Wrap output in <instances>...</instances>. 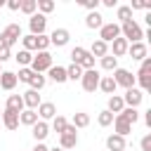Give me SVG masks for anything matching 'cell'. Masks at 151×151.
Here are the masks:
<instances>
[{
  "instance_id": "obj_19",
  "label": "cell",
  "mask_w": 151,
  "mask_h": 151,
  "mask_svg": "<svg viewBox=\"0 0 151 151\" xmlns=\"http://www.w3.org/2000/svg\"><path fill=\"white\" fill-rule=\"evenodd\" d=\"M127 45H130V42H127L125 38H116V40L111 42V50H113V52H109V54H113V57L118 59V57L127 54Z\"/></svg>"
},
{
  "instance_id": "obj_29",
  "label": "cell",
  "mask_w": 151,
  "mask_h": 151,
  "mask_svg": "<svg viewBox=\"0 0 151 151\" xmlns=\"http://www.w3.org/2000/svg\"><path fill=\"white\" fill-rule=\"evenodd\" d=\"M118 116H120L123 120H127L130 125H134V123L139 120V113H137V109H130V106H125V109H123V111H120Z\"/></svg>"
},
{
  "instance_id": "obj_43",
  "label": "cell",
  "mask_w": 151,
  "mask_h": 151,
  "mask_svg": "<svg viewBox=\"0 0 151 151\" xmlns=\"http://www.w3.org/2000/svg\"><path fill=\"white\" fill-rule=\"evenodd\" d=\"M139 146H142V151H151V134H144L142 142H139Z\"/></svg>"
},
{
  "instance_id": "obj_39",
  "label": "cell",
  "mask_w": 151,
  "mask_h": 151,
  "mask_svg": "<svg viewBox=\"0 0 151 151\" xmlns=\"http://www.w3.org/2000/svg\"><path fill=\"white\" fill-rule=\"evenodd\" d=\"M38 9H40V14L45 17V14H50L52 9H54V0H38Z\"/></svg>"
},
{
  "instance_id": "obj_6",
  "label": "cell",
  "mask_w": 151,
  "mask_h": 151,
  "mask_svg": "<svg viewBox=\"0 0 151 151\" xmlns=\"http://www.w3.org/2000/svg\"><path fill=\"white\" fill-rule=\"evenodd\" d=\"M76 144H78V130L68 123L66 130L59 134V149H73Z\"/></svg>"
},
{
  "instance_id": "obj_9",
  "label": "cell",
  "mask_w": 151,
  "mask_h": 151,
  "mask_svg": "<svg viewBox=\"0 0 151 151\" xmlns=\"http://www.w3.org/2000/svg\"><path fill=\"white\" fill-rule=\"evenodd\" d=\"M142 101H144V92H142L139 87H130V90H125V94H123V104H125V106L137 109Z\"/></svg>"
},
{
  "instance_id": "obj_15",
  "label": "cell",
  "mask_w": 151,
  "mask_h": 151,
  "mask_svg": "<svg viewBox=\"0 0 151 151\" xmlns=\"http://www.w3.org/2000/svg\"><path fill=\"white\" fill-rule=\"evenodd\" d=\"M127 54H130L132 59L142 61V59L149 54V50H146V45H144V42H132V45H127Z\"/></svg>"
},
{
  "instance_id": "obj_20",
  "label": "cell",
  "mask_w": 151,
  "mask_h": 151,
  "mask_svg": "<svg viewBox=\"0 0 151 151\" xmlns=\"http://www.w3.org/2000/svg\"><path fill=\"white\" fill-rule=\"evenodd\" d=\"M5 109H7V111H14V113H21V111H24V99H21V94H9Z\"/></svg>"
},
{
  "instance_id": "obj_47",
  "label": "cell",
  "mask_w": 151,
  "mask_h": 151,
  "mask_svg": "<svg viewBox=\"0 0 151 151\" xmlns=\"http://www.w3.org/2000/svg\"><path fill=\"white\" fill-rule=\"evenodd\" d=\"M99 2H101V5H104V7H116V5H118V2H116V0H99Z\"/></svg>"
},
{
  "instance_id": "obj_52",
  "label": "cell",
  "mask_w": 151,
  "mask_h": 151,
  "mask_svg": "<svg viewBox=\"0 0 151 151\" xmlns=\"http://www.w3.org/2000/svg\"><path fill=\"white\" fill-rule=\"evenodd\" d=\"M0 118H2V111H0Z\"/></svg>"
},
{
  "instance_id": "obj_16",
  "label": "cell",
  "mask_w": 151,
  "mask_h": 151,
  "mask_svg": "<svg viewBox=\"0 0 151 151\" xmlns=\"http://www.w3.org/2000/svg\"><path fill=\"white\" fill-rule=\"evenodd\" d=\"M17 83H19V80H17V73H12V71H2V73H0V87H2V90L9 92V90L17 87Z\"/></svg>"
},
{
  "instance_id": "obj_22",
  "label": "cell",
  "mask_w": 151,
  "mask_h": 151,
  "mask_svg": "<svg viewBox=\"0 0 151 151\" xmlns=\"http://www.w3.org/2000/svg\"><path fill=\"white\" fill-rule=\"evenodd\" d=\"M31 132H33V137H35V142H42L47 134H50V125L45 123V120H38L33 127H31Z\"/></svg>"
},
{
  "instance_id": "obj_21",
  "label": "cell",
  "mask_w": 151,
  "mask_h": 151,
  "mask_svg": "<svg viewBox=\"0 0 151 151\" xmlns=\"http://www.w3.org/2000/svg\"><path fill=\"white\" fill-rule=\"evenodd\" d=\"M113 127H116V132H113V134H120V137H127V134L132 132V125H130L127 120H123L120 116H116V118H113Z\"/></svg>"
},
{
  "instance_id": "obj_8",
  "label": "cell",
  "mask_w": 151,
  "mask_h": 151,
  "mask_svg": "<svg viewBox=\"0 0 151 151\" xmlns=\"http://www.w3.org/2000/svg\"><path fill=\"white\" fill-rule=\"evenodd\" d=\"M111 78L116 80V85H120V87H125V90L134 87V73H132V71H127V68H116Z\"/></svg>"
},
{
  "instance_id": "obj_12",
  "label": "cell",
  "mask_w": 151,
  "mask_h": 151,
  "mask_svg": "<svg viewBox=\"0 0 151 151\" xmlns=\"http://www.w3.org/2000/svg\"><path fill=\"white\" fill-rule=\"evenodd\" d=\"M68 38H71L68 28H54L52 35H50V45H54V47H64V45L68 42Z\"/></svg>"
},
{
  "instance_id": "obj_42",
  "label": "cell",
  "mask_w": 151,
  "mask_h": 151,
  "mask_svg": "<svg viewBox=\"0 0 151 151\" xmlns=\"http://www.w3.org/2000/svg\"><path fill=\"white\" fill-rule=\"evenodd\" d=\"M85 9H90V12H97V7H99V0H78Z\"/></svg>"
},
{
  "instance_id": "obj_46",
  "label": "cell",
  "mask_w": 151,
  "mask_h": 151,
  "mask_svg": "<svg viewBox=\"0 0 151 151\" xmlns=\"http://www.w3.org/2000/svg\"><path fill=\"white\" fill-rule=\"evenodd\" d=\"M5 5H7L12 12H19V7H21V0H5Z\"/></svg>"
},
{
  "instance_id": "obj_36",
  "label": "cell",
  "mask_w": 151,
  "mask_h": 151,
  "mask_svg": "<svg viewBox=\"0 0 151 151\" xmlns=\"http://www.w3.org/2000/svg\"><path fill=\"white\" fill-rule=\"evenodd\" d=\"M113 118H116V116H113L111 111H106V109H104V111L99 113V118H97V123H99L101 127H109V125H113Z\"/></svg>"
},
{
  "instance_id": "obj_24",
  "label": "cell",
  "mask_w": 151,
  "mask_h": 151,
  "mask_svg": "<svg viewBox=\"0 0 151 151\" xmlns=\"http://www.w3.org/2000/svg\"><path fill=\"white\" fill-rule=\"evenodd\" d=\"M87 52H90L92 57H99V59H101V57H106V54H109V45H106V42H101V40L97 38V40L92 42V47H90Z\"/></svg>"
},
{
  "instance_id": "obj_14",
  "label": "cell",
  "mask_w": 151,
  "mask_h": 151,
  "mask_svg": "<svg viewBox=\"0 0 151 151\" xmlns=\"http://www.w3.org/2000/svg\"><path fill=\"white\" fill-rule=\"evenodd\" d=\"M21 99H24V109L35 111V109L40 106V94H38L35 90H26V92L21 94Z\"/></svg>"
},
{
  "instance_id": "obj_51",
  "label": "cell",
  "mask_w": 151,
  "mask_h": 151,
  "mask_svg": "<svg viewBox=\"0 0 151 151\" xmlns=\"http://www.w3.org/2000/svg\"><path fill=\"white\" fill-rule=\"evenodd\" d=\"M0 7H5V0H0Z\"/></svg>"
},
{
  "instance_id": "obj_35",
  "label": "cell",
  "mask_w": 151,
  "mask_h": 151,
  "mask_svg": "<svg viewBox=\"0 0 151 151\" xmlns=\"http://www.w3.org/2000/svg\"><path fill=\"white\" fill-rule=\"evenodd\" d=\"M66 78H68V80H80V78H83V68H80L78 64L66 66Z\"/></svg>"
},
{
  "instance_id": "obj_18",
  "label": "cell",
  "mask_w": 151,
  "mask_h": 151,
  "mask_svg": "<svg viewBox=\"0 0 151 151\" xmlns=\"http://www.w3.org/2000/svg\"><path fill=\"white\" fill-rule=\"evenodd\" d=\"M106 149H109V151H125V137H120V134H109V137H106Z\"/></svg>"
},
{
  "instance_id": "obj_30",
  "label": "cell",
  "mask_w": 151,
  "mask_h": 151,
  "mask_svg": "<svg viewBox=\"0 0 151 151\" xmlns=\"http://www.w3.org/2000/svg\"><path fill=\"white\" fill-rule=\"evenodd\" d=\"M71 125H73L76 130H78V127H87V125H90V116H87V113H83V111H78V113H73Z\"/></svg>"
},
{
  "instance_id": "obj_23",
  "label": "cell",
  "mask_w": 151,
  "mask_h": 151,
  "mask_svg": "<svg viewBox=\"0 0 151 151\" xmlns=\"http://www.w3.org/2000/svg\"><path fill=\"white\" fill-rule=\"evenodd\" d=\"M116 87H118V85H116V80H113L111 76H101V80H99V90H101L104 94H109V97L116 94Z\"/></svg>"
},
{
  "instance_id": "obj_11",
  "label": "cell",
  "mask_w": 151,
  "mask_h": 151,
  "mask_svg": "<svg viewBox=\"0 0 151 151\" xmlns=\"http://www.w3.org/2000/svg\"><path fill=\"white\" fill-rule=\"evenodd\" d=\"M35 113H38V120H50V118H54L57 116V106L52 104V101H40V106L35 109Z\"/></svg>"
},
{
  "instance_id": "obj_44",
  "label": "cell",
  "mask_w": 151,
  "mask_h": 151,
  "mask_svg": "<svg viewBox=\"0 0 151 151\" xmlns=\"http://www.w3.org/2000/svg\"><path fill=\"white\" fill-rule=\"evenodd\" d=\"M9 57H12V50H9V47H2V45H0V64H5V61H7Z\"/></svg>"
},
{
  "instance_id": "obj_5",
  "label": "cell",
  "mask_w": 151,
  "mask_h": 151,
  "mask_svg": "<svg viewBox=\"0 0 151 151\" xmlns=\"http://www.w3.org/2000/svg\"><path fill=\"white\" fill-rule=\"evenodd\" d=\"M99 80H101L99 71H97V68H90V71H83L80 85H83V90H85V92H94V90L99 87Z\"/></svg>"
},
{
  "instance_id": "obj_17",
  "label": "cell",
  "mask_w": 151,
  "mask_h": 151,
  "mask_svg": "<svg viewBox=\"0 0 151 151\" xmlns=\"http://www.w3.org/2000/svg\"><path fill=\"white\" fill-rule=\"evenodd\" d=\"M0 120H2V125H5L7 130H17V127H19V113H14V111H7V109H5Z\"/></svg>"
},
{
  "instance_id": "obj_34",
  "label": "cell",
  "mask_w": 151,
  "mask_h": 151,
  "mask_svg": "<svg viewBox=\"0 0 151 151\" xmlns=\"http://www.w3.org/2000/svg\"><path fill=\"white\" fill-rule=\"evenodd\" d=\"M24 14H28V17H33L35 14V9H38V0H21V7H19Z\"/></svg>"
},
{
  "instance_id": "obj_41",
  "label": "cell",
  "mask_w": 151,
  "mask_h": 151,
  "mask_svg": "<svg viewBox=\"0 0 151 151\" xmlns=\"http://www.w3.org/2000/svg\"><path fill=\"white\" fill-rule=\"evenodd\" d=\"M31 78H33V71L26 66V68H19V73H17V80L19 83H31Z\"/></svg>"
},
{
  "instance_id": "obj_13",
  "label": "cell",
  "mask_w": 151,
  "mask_h": 151,
  "mask_svg": "<svg viewBox=\"0 0 151 151\" xmlns=\"http://www.w3.org/2000/svg\"><path fill=\"white\" fill-rule=\"evenodd\" d=\"M134 83H139V90L142 92L151 90V68H142L139 66V71L134 73Z\"/></svg>"
},
{
  "instance_id": "obj_3",
  "label": "cell",
  "mask_w": 151,
  "mask_h": 151,
  "mask_svg": "<svg viewBox=\"0 0 151 151\" xmlns=\"http://www.w3.org/2000/svg\"><path fill=\"white\" fill-rule=\"evenodd\" d=\"M19 38H21V26H19V24H9V26H5L2 33H0V45L12 50V45L19 42Z\"/></svg>"
},
{
  "instance_id": "obj_45",
  "label": "cell",
  "mask_w": 151,
  "mask_h": 151,
  "mask_svg": "<svg viewBox=\"0 0 151 151\" xmlns=\"http://www.w3.org/2000/svg\"><path fill=\"white\" fill-rule=\"evenodd\" d=\"M151 5L149 2H144V0H134L132 5H130V9H149Z\"/></svg>"
},
{
  "instance_id": "obj_7",
  "label": "cell",
  "mask_w": 151,
  "mask_h": 151,
  "mask_svg": "<svg viewBox=\"0 0 151 151\" xmlns=\"http://www.w3.org/2000/svg\"><path fill=\"white\" fill-rule=\"evenodd\" d=\"M116 38H120V24H113V21H111V24H104V26L99 28V40H101V42L109 45V42H113Z\"/></svg>"
},
{
  "instance_id": "obj_32",
  "label": "cell",
  "mask_w": 151,
  "mask_h": 151,
  "mask_svg": "<svg viewBox=\"0 0 151 151\" xmlns=\"http://www.w3.org/2000/svg\"><path fill=\"white\" fill-rule=\"evenodd\" d=\"M99 64H101V68H104V71H116V68H118V59H116L113 54L101 57V61H99Z\"/></svg>"
},
{
  "instance_id": "obj_53",
  "label": "cell",
  "mask_w": 151,
  "mask_h": 151,
  "mask_svg": "<svg viewBox=\"0 0 151 151\" xmlns=\"http://www.w3.org/2000/svg\"><path fill=\"white\" fill-rule=\"evenodd\" d=\"M0 73H2V68H0Z\"/></svg>"
},
{
  "instance_id": "obj_26",
  "label": "cell",
  "mask_w": 151,
  "mask_h": 151,
  "mask_svg": "<svg viewBox=\"0 0 151 151\" xmlns=\"http://www.w3.org/2000/svg\"><path fill=\"white\" fill-rule=\"evenodd\" d=\"M19 123H21V125L33 127V125L38 123V113H35V111H31V109H24V111L19 113Z\"/></svg>"
},
{
  "instance_id": "obj_28",
  "label": "cell",
  "mask_w": 151,
  "mask_h": 151,
  "mask_svg": "<svg viewBox=\"0 0 151 151\" xmlns=\"http://www.w3.org/2000/svg\"><path fill=\"white\" fill-rule=\"evenodd\" d=\"M47 73H50V78H52L54 83H66V80H68V78H66V68H64V66H50V71H47Z\"/></svg>"
},
{
  "instance_id": "obj_40",
  "label": "cell",
  "mask_w": 151,
  "mask_h": 151,
  "mask_svg": "<svg viewBox=\"0 0 151 151\" xmlns=\"http://www.w3.org/2000/svg\"><path fill=\"white\" fill-rule=\"evenodd\" d=\"M21 42L26 52H35V35H21Z\"/></svg>"
},
{
  "instance_id": "obj_2",
  "label": "cell",
  "mask_w": 151,
  "mask_h": 151,
  "mask_svg": "<svg viewBox=\"0 0 151 151\" xmlns=\"http://www.w3.org/2000/svg\"><path fill=\"white\" fill-rule=\"evenodd\" d=\"M120 38H125L130 45L132 42H142V38H144V31H142V26L137 24V21H125V24H120Z\"/></svg>"
},
{
  "instance_id": "obj_27",
  "label": "cell",
  "mask_w": 151,
  "mask_h": 151,
  "mask_svg": "<svg viewBox=\"0 0 151 151\" xmlns=\"http://www.w3.org/2000/svg\"><path fill=\"white\" fill-rule=\"evenodd\" d=\"M101 19H104V17H101L99 12H87V17H85V26H87V28H101V26H104Z\"/></svg>"
},
{
  "instance_id": "obj_50",
  "label": "cell",
  "mask_w": 151,
  "mask_h": 151,
  "mask_svg": "<svg viewBox=\"0 0 151 151\" xmlns=\"http://www.w3.org/2000/svg\"><path fill=\"white\" fill-rule=\"evenodd\" d=\"M47 151H64V149H59V146H54V149H47Z\"/></svg>"
},
{
  "instance_id": "obj_25",
  "label": "cell",
  "mask_w": 151,
  "mask_h": 151,
  "mask_svg": "<svg viewBox=\"0 0 151 151\" xmlns=\"http://www.w3.org/2000/svg\"><path fill=\"white\" fill-rule=\"evenodd\" d=\"M123 109H125L123 97H120V94H111V97H109V106H106V111H111V113H116V116H118Z\"/></svg>"
},
{
  "instance_id": "obj_48",
  "label": "cell",
  "mask_w": 151,
  "mask_h": 151,
  "mask_svg": "<svg viewBox=\"0 0 151 151\" xmlns=\"http://www.w3.org/2000/svg\"><path fill=\"white\" fill-rule=\"evenodd\" d=\"M31 151H47V146H45V144H42V142H38V144H35V146H33V149H31Z\"/></svg>"
},
{
  "instance_id": "obj_31",
  "label": "cell",
  "mask_w": 151,
  "mask_h": 151,
  "mask_svg": "<svg viewBox=\"0 0 151 151\" xmlns=\"http://www.w3.org/2000/svg\"><path fill=\"white\" fill-rule=\"evenodd\" d=\"M14 59H17V64H19L21 68H26V66H31V61H33V54H31V52H26V50H19V54H17Z\"/></svg>"
},
{
  "instance_id": "obj_49",
  "label": "cell",
  "mask_w": 151,
  "mask_h": 151,
  "mask_svg": "<svg viewBox=\"0 0 151 151\" xmlns=\"http://www.w3.org/2000/svg\"><path fill=\"white\" fill-rule=\"evenodd\" d=\"M144 123H146V125H149V127H151V109H149V111H146V113H144Z\"/></svg>"
},
{
  "instance_id": "obj_38",
  "label": "cell",
  "mask_w": 151,
  "mask_h": 151,
  "mask_svg": "<svg viewBox=\"0 0 151 151\" xmlns=\"http://www.w3.org/2000/svg\"><path fill=\"white\" fill-rule=\"evenodd\" d=\"M118 19H120V24L132 21V9H130V5H120V7H118Z\"/></svg>"
},
{
  "instance_id": "obj_4",
  "label": "cell",
  "mask_w": 151,
  "mask_h": 151,
  "mask_svg": "<svg viewBox=\"0 0 151 151\" xmlns=\"http://www.w3.org/2000/svg\"><path fill=\"white\" fill-rule=\"evenodd\" d=\"M50 66H54V64H52V54H50V52H35L28 68H31L33 73H42V71H50Z\"/></svg>"
},
{
  "instance_id": "obj_1",
  "label": "cell",
  "mask_w": 151,
  "mask_h": 151,
  "mask_svg": "<svg viewBox=\"0 0 151 151\" xmlns=\"http://www.w3.org/2000/svg\"><path fill=\"white\" fill-rule=\"evenodd\" d=\"M71 64H78L83 71H90V68H94V57L85 47H73L71 50Z\"/></svg>"
},
{
  "instance_id": "obj_10",
  "label": "cell",
  "mask_w": 151,
  "mask_h": 151,
  "mask_svg": "<svg viewBox=\"0 0 151 151\" xmlns=\"http://www.w3.org/2000/svg\"><path fill=\"white\" fill-rule=\"evenodd\" d=\"M28 28H31V35H42L45 28H47V17H42L40 12L33 14V17L28 19Z\"/></svg>"
},
{
  "instance_id": "obj_33",
  "label": "cell",
  "mask_w": 151,
  "mask_h": 151,
  "mask_svg": "<svg viewBox=\"0 0 151 151\" xmlns=\"http://www.w3.org/2000/svg\"><path fill=\"white\" fill-rule=\"evenodd\" d=\"M45 83H47V80H45V76H42V73H33V78H31V83H28V85H31L28 90H35V92H40V90L45 87Z\"/></svg>"
},
{
  "instance_id": "obj_37",
  "label": "cell",
  "mask_w": 151,
  "mask_h": 151,
  "mask_svg": "<svg viewBox=\"0 0 151 151\" xmlns=\"http://www.w3.org/2000/svg\"><path fill=\"white\" fill-rule=\"evenodd\" d=\"M66 125H68V120H66L64 116H54V118H52V127H54L57 134H61V132L66 130Z\"/></svg>"
}]
</instances>
